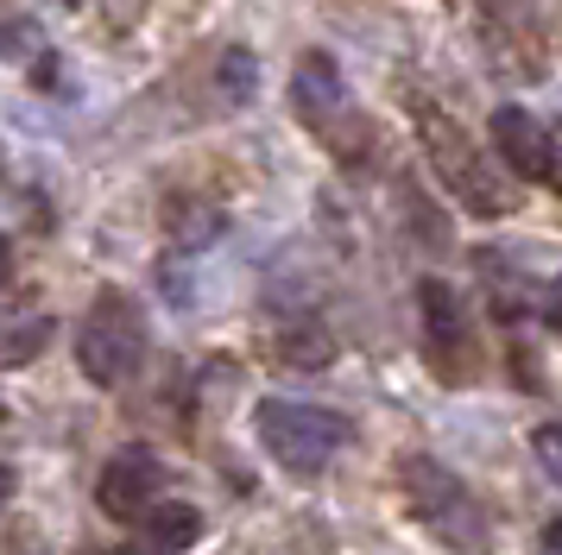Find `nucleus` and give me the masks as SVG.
I'll return each instance as SVG.
<instances>
[{"label":"nucleus","instance_id":"10","mask_svg":"<svg viewBox=\"0 0 562 555\" xmlns=\"http://www.w3.org/2000/svg\"><path fill=\"white\" fill-rule=\"evenodd\" d=\"M481 265H486V272H481L486 278V297H493V309H499L506 322H525V316H531V303H543L518 272H506V265H512L506 252H481Z\"/></svg>","mask_w":562,"mask_h":555},{"label":"nucleus","instance_id":"7","mask_svg":"<svg viewBox=\"0 0 562 555\" xmlns=\"http://www.w3.org/2000/svg\"><path fill=\"white\" fill-rule=\"evenodd\" d=\"M158 454L153 449H121L114 461L102 467V479H95V505H102L108 518H121V524H133V518H146V505L158 499Z\"/></svg>","mask_w":562,"mask_h":555},{"label":"nucleus","instance_id":"5","mask_svg":"<svg viewBox=\"0 0 562 555\" xmlns=\"http://www.w3.org/2000/svg\"><path fill=\"white\" fill-rule=\"evenodd\" d=\"M417 309H424V341H430V360L442 366V378H468L474 341H468V309H461V297L442 278H424L417 284Z\"/></svg>","mask_w":562,"mask_h":555},{"label":"nucleus","instance_id":"12","mask_svg":"<svg viewBox=\"0 0 562 555\" xmlns=\"http://www.w3.org/2000/svg\"><path fill=\"white\" fill-rule=\"evenodd\" d=\"M531 449H537V461H543V474L562 486V423H543L531 435Z\"/></svg>","mask_w":562,"mask_h":555},{"label":"nucleus","instance_id":"11","mask_svg":"<svg viewBox=\"0 0 562 555\" xmlns=\"http://www.w3.org/2000/svg\"><path fill=\"white\" fill-rule=\"evenodd\" d=\"M52 348V316L20 309V316H0V366H26Z\"/></svg>","mask_w":562,"mask_h":555},{"label":"nucleus","instance_id":"2","mask_svg":"<svg viewBox=\"0 0 562 555\" xmlns=\"http://www.w3.org/2000/svg\"><path fill=\"white\" fill-rule=\"evenodd\" d=\"M417 107V133H424V158H430V171L442 177V190L461 196L474 215H506L512 202H518V183L512 171H486V158L468 146V133H461L436 101H411Z\"/></svg>","mask_w":562,"mask_h":555},{"label":"nucleus","instance_id":"16","mask_svg":"<svg viewBox=\"0 0 562 555\" xmlns=\"http://www.w3.org/2000/svg\"><path fill=\"white\" fill-rule=\"evenodd\" d=\"M13 499V467H7V461H0V505Z\"/></svg>","mask_w":562,"mask_h":555},{"label":"nucleus","instance_id":"15","mask_svg":"<svg viewBox=\"0 0 562 555\" xmlns=\"http://www.w3.org/2000/svg\"><path fill=\"white\" fill-rule=\"evenodd\" d=\"M133 7H139V0H108V13H114V20H121V25L133 20Z\"/></svg>","mask_w":562,"mask_h":555},{"label":"nucleus","instance_id":"17","mask_svg":"<svg viewBox=\"0 0 562 555\" xmlns=\"http://www.w3.org/2000/svg\"><path fill=\"white\" fill-rule=\"evenodd\" d=\"M7 278H13V247L0 240V284H7Z\"/></svg>","mask_w":562,"mask_h":555},{"label":"nucleus","instance_id":"14","mask_svg":"<svg viewBox=\"0 0 562 555\" xmlns=\"http://www.w3.org/2000/svg\"><path fill=\"white\" fill-rule=\"evenodd\" d=\"M537 309H543V322H550V328L562 335V278L550 284V291H543V303H537Z\"/></svg>","mask_w":562,"mask_h":555},{"label":"nucleus","instance_id":"3","mask_svg":"<svg viewBox=\"0 0 562 555\" xmlns=\"http://www.w3.org/2000/svg\"><path fill=\"white\" fill-rule=\"evenodd\" d=\"M254 429H259V442H266V454L297 479L323 474V467L335 461V449L348 442V423H341L335 410L297 404V398H266L254 410Z\"/></svg>","mask_w":562,"mask_h":555},{"label":"nucleus","instance_id":"1","mask_svg":"<svg viewBox=\"0 0 562 555\" xmlns=\"http://www.w3.org/2000/svg\"><path fill=\"white\" fill-rule=\"evenodd\" d=\"M398 479H405V499H411V511H417V524L430 530L449 555H493V524H486L481 499H474L442 461L411 454L405 467H398Z\"/></svg>","mask_w":562,"mask_h":555},{"label":"nucleus","instance_id":"4","mask_svg":"<svg viewBox=\"0 0 562 555\" xmlns=\"http://www.w3.org/2000/svg\"><path fill=\"white\" fill-rule=\"evenodd\" d=\"M77 360H82V378L89 385H127L139 373V360H146V322H139V309H133L121 291H102L95 309H89V322L77 335Z\"/></svg>","mask_w":562,"mask_h":555},{"label":"nucleus","instance_id":"9","mask_svg":"<svg viewBox=\"0 0 562 555\" xmlns=\"http://www.w3.org/2000/svg\"><path fill=\"white\" fill-rule=\"evenodd\" d=\"M196 536H203V511L196 505H146L139 555H183Z\"/></svg>","mask_w":562,"mask_h":555},{"label":"nucleus","instance_id":"8","mask_svg":"<svg viewBox=\"0 0 562 555\" xmlns=\"http://www.w3.org/2000/svg\"><path fill=\"white\" fill-rule=\"evenodd\" d=\"M291 101H297V114H304L310 133H335V121H348V89H341V70H335L329 50H304L297 57Z\"/></svg>","mask_w":562,"mask_h":555},{"label":"nucleus","instance_id":"13","mask_svg":"<svg viewBox=\"0 0 562 555\" xmlns=\"http://www.w3.org/2000/svg\"><path fill=\"white\" fill-rule=\"evenodd\" d=\"M222 82H228L234 101L254 95V57H247V50H228V57H222Z\"/></svg>","mask_w":562,"mask_h":555},{"label":"nucleus","instance_id":"6","mask_svg":"<svg viewBox=\"0 0 562 555\" xmlns=\"http://www.w3.org/2000/svg\"><path fill=\"white\" fill-rule=\"evenodd\" d=\"M493 146H499V158L518 183H557V139L543 133L537 114L512 107V101L493 107Z\"/></svg>","mask_w":562,"mask_h":555}]
</instances>
